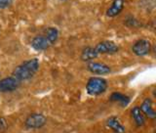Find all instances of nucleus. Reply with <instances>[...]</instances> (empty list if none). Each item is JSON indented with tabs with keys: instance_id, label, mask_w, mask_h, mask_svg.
I'll return each mask as SVG.
<instances>
[{
	"instance_id": "obj_1",
	"label": "nucleus",
	"mask_w": 156,
	"mask_h": 133,
	"mask_svg": "<svg viewBox=\"0 0 156 133\" xmlns=\"http://www.w3.org/2000/svg\"><path fill=\"white\" fill-rule=\"evenodd\" d=\"M39 68V61L37 59H30L23 62L20 66H18L13 72V76L16 77L18 80H27L34 76Z\"/></svg>"
},
{
	"instance_id": "obj_2",
	"label": "nucleus",
	"mask_w": 156,
	"mask_h": 133,
	"mask_svg": "<svg viewBox=\"0 0 156 133\" xmlns=\"http://www.w3.org/2000/svg\"><path fill=\"white\" fill-rule=\"evenodd\" d=\"M107 89V82L101 77H91L86 84V90L88 94L92 96H98L102 94Z\"/></svg>"
},
{
	"instance_id": "obj_3",
	"label": "nucleus",
	"mask_w": 156,
	"mask_h": 133,
	"mask_svg": "<svg viewBox=\"0 0 156 133\" xmlns=\"http://www.w3.org/2000/svg\"><path fill=\"white\" fill-rule=\"evenodd\" d=\"M46 117L44 116L42 114H31L29 115L26 121H24V124L27 127V128H32V129H37V128H41L46 124Z\"/></svg>"
},
{
	"instance_id": "obj_4",
	"label": "nucleus",
	"mask_w": 156,
	"mask_h": 133,
	"mask_svg": "<svg viewBox=\"0 0 156 133\" xmlns=\"http://www.w3.org/2000/svg\"><path fill=\"white\" fill-rule=\"evenodd\" d=\"M132 50L136 56H145L151 51V43L147 39H139L132 46Z\"/></svg>"
},
{
	"instance_id": "obj_5",
	"label": "nucleus",
	"mask_w": 156,
	"mask_h": 133,
	"mask_svg": "<svg viewBox=\"0 0 156 133\" xmlns=\"http://www.w3.org/2000/svg\"><path fill=\"white\" fill-rule=\"evenodd\" d=\"M20 85H21V81L13 76L5 77L3 79H0V92H12L18 89Z\"/></svg>"
},
{
	"instance_id": "obj_6",
	"label": "nucleus",
	"mask_w": 156,
	"mask_h": 133,
	"mask_svg": "<svg viewBox=\"0 0 156 133\" xmlns=\"http://www.w3.org/2000/svg\"><path fill=\"white\" fill-rule=\"evenodd\" d=\"M95 49L98 54H114L118 52L119 47L113 41L105 40L98 43Z\"/></svg>"
},
{
	"instance_id": "obj_7",
	"label": "nucleus",
	"mask_w": 156,
	"mask_h": 133,
	"mask_svg": "<svg viewBox=\"0 0 156 133\" xmlns=\"http://www.w3.org/2000/svg\"><path fill=\"white\" fill-rule=\"evenodd\" d=\"M87 68L90 72L98 76L108 75L111 72V68L107 65H105L104 63H98V62H90L87 65Z\"/></svg>"
},
{
	"instance_id": "obj_8",
	"label": "nucleus",
	"mask_w": 156,
	"mask_h": 133,
	"mask_svg": "<svg viewBox=\"0 0 156 133\" xmlns=\"http://www.w3.org/2000/svg\"><path fill=\"white\" fill-rule=\"evenodd\" d=\"M31 46L37 51H44L50 47L51 44L44 35H37L31 40Z\"/></svg>"
},
{
	"instance_id": "obj_9",
	"label": "nucleus",
	"mask_w": 156,
	"mask_h": 133,
	"mask_svg": "<svg viewBox=\"0 0 156 133\" xmlns=\"http://www.w3.org/2000/svg\"><path fill=\"white\" fill-rule=\"evenodd\" d=\"M124 5H125V0H113V2L111 3V6L107 9L106 16L110 18L116 17L124 9Z\"/></svg>"
},
{
	"instance_id": "obj_10",
	"label": "nucleus",
	"mask_w": 156,
	"mask_h": 133,
	"mask_svg": "<svg viewBox=\"0 0 156 133\" xmlns=\"http://www.w3.org/2000/svg\"><path fill=\"white\" fill-rule=\"evenodd\" d=\"M140 109L143 112L144 116L148 117V119H155L156 117V113L152 107V102H151L149 98H146L143 102V104L140 107Z\"/></svg>"
},
{
	"instance_id": "obj_11",
	"label": "nucleus",
	"mask_w": 156,
	"mask_h": 133,
	"mask_svg": "<svg viewBox=\"0 0 156 133\" xmlns=\"http://www.w3.org/2000/svg\"><path fill=\"white\" fill-rule=\"evenodd\" d=\"M106 125L114 133H125V127L116 116H110L106 120Z\"/></svg>"
},
{
	"instance_id": "obj_12",
	"label": "nucleus",
	"mask_w": 156,
	"mask_h": 133,
	"mask_svg": "<svg viewBox=\"0 0 156 133\" xmlns=\"http://www.w3.org/2000/svg\"><path fill=\"white\" fill-rule=\"evenodd\" d=\"M131 115H132V117H133V120L135 121V124H136V126H143L145 124V116H144L143 112L140 111V107H135L132 109V112H131Z\"/></svg>"
},
{
	"instance_id": "obj_13",
	"label": "nucleus",
	"mask_w": 156,
	"mask_h": 133,
	"mask_svg": "<svg viewBox=\"0 0 156 133\" xmlns=\"http://www.w3.org/2000/svg\"><path fill=\"white\" fill-rule=\"evenodd\" d=\"M109 100L111 102L118 103L121 107H126L130 103V97L125 94H122L120 92H114L110 95Z\"/></svg>"
},
{
	"instance_id": "obj_14",
	"label": "nucleus",
	"mask_w": 156,
	"mask_h": 133,
	"mask_svg": "<svg viewBox=\"0 0 156 133\" xmlns=\"http://www.w3.org/2000/svg\"><path fill=\"white\" fill-rule=\"evenodd\" d=\"M99 54L97 53L94 47H86L83 49L81 53V60L84 62H92L94 59L98 57Z\"/></svg>"
},
{
	"instance_id": "obj_15",
	"label": "nucleus",
	"mask_w": 156,
	"mask_h": 133,
	"mask_svg": "<svg viewBox=\"0 0 156 133\" xmlns=\"http://www.w3.org/2000/svg\"><path fill=\"white\" fill-rule=\"evenodd\" d=\"M44 36L47 38V40L50 42L51 45L53 44H55L58 40V31L56 28H48L45 31V34H44Z\"/></svg>"
},
{
	"instance_id": "obj_16",
	"label": "nucleus",
	"mask_w": 156,
	"mask_h": 133,
	"mask_svg": "<svg viewBox=\"0 0 156 133\" xmlns=\"http://www.w3.org/2000/svg\"><path fill=\"white\" fill-rule=\"evenodd\" d=\"M8 128L7 122L3 117H0V133H6V130Z\"/></svg>"
},
{
	"instance_id": "obj_17",
	"label": "nucleus",
	"mask_w": 156,
	"mask_h": 133,
	"mask_svg": "<svg viewBox=\"0 0 156 133\" xmlns=\"http://www.w3.org/2000/svg\"><path fill=\"white\" fill-rule=\"evenodd\" d=\"M12 2H13V0H0V10L10 7Z\"/></svg>"
}]
</instances>
